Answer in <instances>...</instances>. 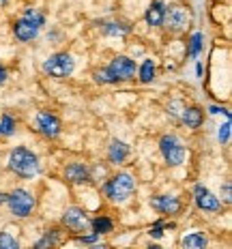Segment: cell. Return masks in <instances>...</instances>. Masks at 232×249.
Listing matches in <instances>:
<instances>
[{
    "instance_id": "20",
    "label": "cell",
    "mask_w": 232,
    "mask_h": 249,
    "mask_svg": "<svg viewBox=\"0 0 232 249\" xmlns=\"http://www.w3.org/2000/svg\"><path fill=\"white\" fill-rule=\"evenodd\" d=\"M60 243V236H58V232L56 230H48L45 232V236L41 238V241L37 243V249H45V247H54V245H58Z\"/></svg>"
},
{
    "instance_id": "10",
    "label": "cell",
    "mask_w": 232,
    "mask_h": 249,
    "mask_svg": "<svg viewBox=\"0 0 232 249\" xmlns=\"http://www.w3.org/2000/svg\"><path fill=\"white\" fill-rule=\"evenodd\" d=\"M37 129L45 138H56L60 133V121L58 116L50 112H39L37 114Z\"/></svg>"
},
{
    "instance_id": "18",
    "label": "cell",
    "mask_w": 232,
    "mask_h": 249,
    "mask_svg": "<svg viewBox=\"0 0 232 249\" xmlns=\"http://www.w3.org/2000/svg\"><path fill=\"white\" fill-rule=\"evenodd\" d=\"M90 226H92V232H95V234H99V236L112 232V228H114V224H112L110 217H97V219L90 221Z\"/></svg>"
},
{
    "instance_id": "28",
    "label": "cell",
    "mask_w": 232,
    "mask_h": 249,
    "mask_svg": "<svg viewBox=\"0 0 232 249\" xmlns=\"http://www.w3.org/2000/svg\"><path fill=\"white\" fill-rule=\"evenodd\" d=\"M224 200H226V202H230V183H226V185H224Z\"/></svg>"
},
{
    "instance_id": "14",
    "label": "cell",
    "mask_w": 232,
    "mask_h": 249,
    "mask_svg": "<svg viewBox=\"0 0 232 249\" xmlns=\"http://www.w3.org/2000/svg\"><path fill=\"white\" fill-rule=\"evenodd\" d=\"M129 157V146L121 140H112L110 146H107V159L112 163H123Z\"/></svg>"
},
{
    "instance_id": "7",
    "label": "cell",
    "mask_w": 232,
    "mask_h": 249,
    "mask_svg": "<svg viewBox=\"0 0 232 249\" xmlns=\"http://www.w3.org/2000/svg\"><path fill=\"white\" fill-rule=\"evenodd\" d=\"M192 22V13L187 11L185 7H178V4H174V7L166 9V15H163V24L168 26L172 33H180V30H185Z\"/></svg>"
},
{
    "instance_id": "11",
    "label": "cell",
    "mask_w": 232,
    "mask_h": 249,
    "mask_svg": "<svg viewBox=\"0 0 232 249\" xmlns=\"http://www.w3.org/2000/svg\"><path fill=\"white\" fill-rule=\"evenodd\" d=\"M151 206L155 211L163 213V215H177L180 211V202L174 196H157V198L151 200Z\"/></svg>"
},
{
    "instance_id": "24",
    "label": "cell",
    "mask_w": 232,
    "mask_h": 249,
    "mask_svg": "<svg viewBox=\"0 0 232 249\" xmlns=\"http://www.w3.org/2000/svg\"><path fill=\"white\" fill-rule=\"evenodd\" d=\"M19 243L9 234V232H0V249H18Z\"/></svg>"
},
{
    "instance_id": "13",
    "label": "cell",
    "mask_w": 232,
    "mask_h": 249,
    "mask_svg": "<svg viewBox=\"0 0 232 249\" xmlns=\"http://www.w3.org/2000/svg\"><path fill=\"white\" fill-rule=\"evenodd\" d=\"M13 33H15V37H18L19 41H33L39 35V26L35 22H30L28 18H22V19L15 22Z\"/></svg>"
},
{
    "instance_id": "17",
    "label": "cell",
    "mask_w": 232,
    "mask_h": 249,
    "mask_svg": "<svg viewBox=\"0 0 232 249\" xmlns=\"http://www.w3.org/2000/svg\"><path fill=\"white\" fill-rule=\"evenodd\" d=\"M206 236L200 234V232H192V234H187L183 238V247L185 249H204L206 247Z\"/></svg>"
},
{
    "instance_id": "9",
    "label": "cell",
    "mask_w": 232,
    "mask_h": 249,
    "mask_svg": "<svg viewBox=\"0 0 232 249\" xmlns=\"http://www.w3.org/2000/svg\"><path fill=\"white\" fill-rule=\"evenodd\" d=\"M194 200L198 204V209H202V211H219V206H221L219 198H215L204 185L194 187Z\"/></svg>"
},
{
    "instance_id": "29",
    "label": "cell",
    "mask_w": 232,
    "mask_h": 249,
    "mask_svg": "<svg viewBox=\"0 0 232 249\" xmlns=\"http://www.w3.org/2000/svg\"><path fill=\"white\" fill-rule=\"evenodd\" d=\"M4 82H7V69H4V67H0V86H2Z\"/></svg>"
},
{
    "instance_id": "12",
    "label": "cell",
    "mask_w": 232,
    "mask_h": 249,
    "mask_svg": "<svg viewBox=\"0 0 232 249\" xmlns=\"http://www.w3.org/2000/svg\"><path fill=\"white\" fill-rule=\"evenodd\" d=\"M65 178L73 185H84L90 180V172L84 163H69L65 168Z\"/></svg>"
},
{
    "instance_id": "21",
    "label": "cell",
    "mask_w": 232,
    "mask_h": 249,
    "mask_svg": "<svg viewBox=\"0 0 232 249\" xmlns=\"http://www.w3.org/2000/svg\"><path fill=\"white\" fill-rule=\"evenodd\" d=\"M153 77H155V62L153 60H144L142 67H140V82L148 84V82H153Z\"/></svg>"
},
{
    "instance_id": "2",
    "label": "cell",
    "mask_w": 232,
    "mask_h": 249,
    "mask_svg": "<svg viewBox=\"0 0 232 249\" xmlns=\"http://www.w3.org/2000/svg\"><path fill=\"white\" fill-rule=\"evenodd\" d=\"M9 170L22 178H33L39 174V157L26 146H18L9 155Z\"/></svg>"
},
{
    "instance_id": "26",
    "label": "cell",
    "mask_w": 232,
    "mask_h": 249,
    "mask_svg": "<svg viewBox=\"0 0 232 249\" xmlns=\"http://www.w3.org/2000/svg\"><path fill=\"white\" fill-rule=\"evenodd\" d=\"M217 136H219V142H224V144L230 142V118L219 127V133H217Z\"/></svg>"
},
{
    "instance_id": "31",
    "label": "cell",
    "mask_w": 232,
    "mask_h": 249,
    "mask_svg": "<svg viewBox=\"0 0 232 249\" xmlns=\"http://www.w3.org/2000/svg\"><path fill=\"white\" fill-rule=\"evenodd\" d=\"M9 2V0H0V7H4V4H7Z\"/></svg>"
},
{
    "instance_id": "5",
    "label": "cell",
    "mask_w": 232,
    "mask_h": 249,
    "mask_svg": "<svg viewBox=\"0 0 232 249\" xmlns=\"http://www.w3.org/2000/svg\"><path fill=\"white\" fill-rule=\"evenodd\" d=\"M159 150H161L166 163H170V165H180L185 161L183 142H180L177 136H172V133H168V136H163L161 140H159Z\"/></svg>"
},
{
    "instance_id": "16",
    "label": "cell",
    "mask_w": 232,
    "mask_h": 249,
    "mask_svg": "<svg viewBox=\"0 0 232 249\" xmlns=\"http://www.w3.org/2000/svg\"><path fill=\"white\" fill-rule=\"evenodd\" d=\"M202 118H204V112L200 107H185L183 110V123L189 129H198L202 124Z\"/></svg>"
},
{
    "instance_id": "15",
    "label": "cell",
    "mask_w": 232,
    "mask_h": 249,
    "mask_svg": "<svg viewBox=\"0 0 232 249\" xmlns=\"http://www.w3.org/2000/svg\"><path fill=\"white\" fill-rule=\"evenodd\" d=\"M163 15H166V7H163V2L155 0L151 7L146 9V15H144V19H146L148 26H161L163 24Z\"/></svg>"
},
{
    "instance_id": "3",
    "label": "cell",
    "mask_w": 232,
    "mask_h": 249,
    "mask_svg": "<svg viewBox=\"0 0 232 249\" xmlns=\"http://www.w3.org/2000/svg\"><path fill=\"white\" fill-rule=\"evenodd\" d=\"M136 189V180L131 178V174H116L103 185V191L112 202H125L129 200V196Z\"/></svg>"
},
{
    "instance_id": "22",
    "label": "cell",
    "mask_w": 232,
    "mask_h": 249,
    "mask_svg": "<svg viewBox=\"0 0 232 249\" xmlns=\"http://www.w3.org/2000/svg\"><path fill=\"white\" fill-rule=\"evenodd\" d=\"M13 131H15V121L9 114H4V116L0 118V133H2V136H11Z\"/></svg>"
},
{
    "instance_id": "1",
    "label": "cell",
    "mask_w": 232,
    "mask_h": 249,
    "mask_svg": "<svg viewBox=\"0 0 232 249\" xmlns=\"http://www.w3.org/2000/svg\"><path fill=\"white\" fill-rule=\"evenodd\" d=\"M136 75V62L127 56H116L103 71H95V80L99 84H116V82H127Z\"/></svg>"
},
{
    "instance_id": "19",
    "label": "cell",
    "mask_w": 232,
    "mask_h": 249,
    "mask_svg": "<svg viewBox=\"0 0 232 249\" xmlns=\"http://www.w3.org/2000/svg\"><path fill=\"white\" fill-rule=\"evenodd\" d=\"M103 33L106 35H127V33H131V26L121 24V22H107L103 26Z\"/></svg>"
},
{
    "instance_id": "23",
    "label": "cell",
    "mask_w": 232,
    "mask_h": 249,
    "mask_svg": "<svg viewBox=\"0 0 232 249\" xmlns=\"http://www.w3.org/2000/svg\"><path fill=\"white\" fill-rule=\"evenodd\" d=\"M200 52H202V35H200V33H194V35H192V41H189V54H192L194 58H196Z\"/></svg>"
},
{
    "instance_id": "6",
    "label": "cell",
    "mask_w": 232,
    "mask_h": 249,
    "mask_svg": "<svg viewBox=\"0 0 232 249\" xmlns=\"http://www.w3.org/2000/svg\"><path fill=\"white\" fill-rule=\"evenodd\" d=\"M7 204L15 217H28L35 209V198L30 191L26 189H15L7 196Z\"/></svg>"
},
{
    "instance_id": "25",
    "label": "cell",
    "mask_w": 232,
    "mask_h": 249,
    "mask_svg": "<svg viewBox=\"0 0 232 249\" xmlns=\"http://www.w3.org/2000/svg\"><path fill=\"white\" fill-rule=\"evenodd\" d=\"M24 18H28L30 22H35V24L39 26V28H41V26L45 24V18H43V13H39L37 9H28V11L24 13Z\"/></svg>"
},
{
    "instance_id": "27",
    "label": "cell",
    "mask_w": 232,
    "mask_h": 249,
    "mask_svg": "<svg viewBox=\"0 0 232 249\" xmlns=\"http://www.w3.org/2000/svg\"><path fill=\"white\" fill-rule=\"evenodd\" d=\"M166 224H163V221H157V224H155L153 228H151V232H148V234H151L153 238H161L163 236V230H166Z\"/></svg>"
},
{
    "instance_id": "4",
    "label": "cell",
    "mask_w": 232,
    "mask_h": 249,
    "mask_svg": "<svg viewBox=\"0 0 232 249\" xmlns=\"http://www.w3.org/2000/svg\"><path fill=\"white\" fill-rule=\"evenodd\" d=\"M75 69V62L71 58L67 52H60V54H54L50 56L48 60L43 62V71L45 73H50L52 77H58V80H65V77H69L73 73Z\"/></svg>"
},
{
    "instance_id": "30",
    "label": "cell",
    "mask_w": 232,
    "mask_h": 249,
    "mask_svg": "<svg viewBox=\"0 0 232 249\" xmlns=\"http://www.w3.org/2000/svg\"><path fill=\"white\" fill-rule=\"evenodd\" d=\"M4 202H7V196H4V194H0V204H4Z\"/></svg>"
},
{
    "instance_id": "8",
    "label": "cell",
    "mask_w": 232,
    "mask_h": 249,
    "mask_svg": "<svg viewBox=\"0 0 232 249\" xmlns=\"http://www.w3.org/2000/svg\"><path fill=\"white\" fill-rule=\"evenodd\" d=\"M63 224L69 228V230H73V232H82V230H86V226H89L90 221H89L86 213L82 211L80 206H71V209H67V211H65V215H63Z\"/></svg>"
}]
</instances>
